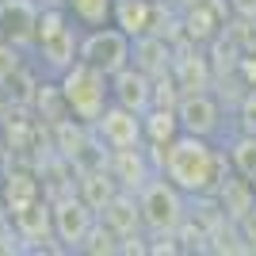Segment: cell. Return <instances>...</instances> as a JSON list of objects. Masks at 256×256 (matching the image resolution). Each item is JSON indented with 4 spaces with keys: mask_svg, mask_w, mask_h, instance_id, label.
I'll return each mask as SVG.
<instances>
[{
    "mask_svg": "<svg viewBox=\"0 0 256 256\" xmlns=\"http://www.w3.org/2000/svg\"><path fill=\"white\" fill-rule=\"evenodd\" d=\"M12 230H16L20 241H31L34 248L46 245V241H54V203L46 195L34 199L31 206H23L20 214H12Z\"/></svg>",
    "mask_w": 256,
    "mask_h": 256,
    "instance_id": "cell-12",
    "label": "cell"
},
{
    "mask_svg": "<svg viewBox=\"0 0 256 256\" xmlns=\"http://www.w3.org/2000/svg\"><path fill=\"white\" fill-rule=\"evenodd\" d=\"M176 118H180L184 134H199V138H218L222 134V107L210 92L195 88V92H180L176 100Z\"/></svg>",
    "mask_w": 256,
    "mask_h": 256,
    "instance_id": "cell-8",
    "label": "cell"
},
{
    "mask_svg": "<svg viewBox=\"0 0 256 256\" xmlns=\"http://www.w3.org/2000/svg\"><path fill=\"white\" fill-rule=\"evenodd\" d=\"M62 0H38V8H58Z\"/></svg>",
    "mask_w": 256,
    "mask_h": 256,
    "instance_id": "cell-22",
    "label": "cell"
},
{
    "mask_svg": "<svg viewBox=\"0 0 256 256\" xmlns=\"http://www.w3.org/2000/svg\"><path fill=\"white\" fill-rule=\"evenodd\" d=\"M230 8H234L241 20H256V0H230Z\"/></svg>",
    "mask_w": 256,
    "mask_h": 256,
    "instance_id": "cell-21",
    "label": "cell"
},
{
    "mask_svg": "<svg viewBox=\"0 0 256 256\" xmlns=\"http://www.w3.org/2000/svg\"><path fill=\"white\" fill-rule=\"evenodd\" d=\"M92 138L100 142V150L107 146L111 150H134V146H146V134H142V115L130 111L122 104H107L104 115L92 122Z\"/></svg>",
    "mask_w": 256,
    "mask_h": 256,
    "instance_id": "cell-7",
    "label": "cell"
},
{
    "mask_svg": "<svg viewBox=\"0 0 256 256\" xmlns=\"http://www.w3.org/2000/svg\"><path fill=\"white\" fill-rule=\"evenodd\" d=\"M118 192H122V188H118V180L111 176V168H104V160H100V164L80 168V188H76V195H80V199H84L96 214L104 210V206L111 203Z\"/></svg>",
    "mask_w": 256,
    "mask_h": 256,
    "instance_id": "cell-15",
    "label": "cell"
},
{
    "mask_svg": "<svg viewBox=\"0 0 256 256\" xmlns=\"http://www.w3.org/2000/svg\"><path fill=\"white\" fill-rule=\"evenodd\" d=\"M58 92H62V100H65V111L92 126V122L104 115V107L111 104V76H107L104 69H96V65H88V62L76 58V62L58 76Z\"/></svg>",
    "mask_w": 256,
    "mask_h": 256,
    "instance_id": "cell-3",
    "label": "cell"
},
{
    "mask_svg": "<svg viewBox=\"0 0 256 256\" xmlns=\"http://www.w3.org/2000/svg\"><path fill=\"white\" fill-rule=\"evenodd\" d=\"M153 16H157V4L153 0H115V27L126 31L130 38H146L153 34Z\"/></svg>",
    "mask_w": 256,
    "mask_h": 256,
    "instance_id": "cell-17",
    "label": "cell"
},
{
    "mask_svg": "<svg viewBox=\"0 0 256 256\" xmlns=\"http://www.w3.org/2000/svg\"><path fill=\"white\" fill-rule=\"evenodd\" d=\"M80 54V27L69 20V12L58 8H42L38 12V27H34V42H31V58L38 76L58 80V76L76 62Z\"/></svg>",
    "mask_w": 256,
    "mask_h": 256,
    "instance_id": "cell-2",
    "label": "cell"
},
{
    "mask_svg": "<svg viewBox=\"0 0 256 256\" xmlns=\"http://www.w3.org/2000/svg\"><path fill=\"white\" fill-rule=\"evenodd\" d=\"M138 206H142V226L153 237H172L188 218V195L172 180H164L160 172L138 192Z\"/></svg>",
    "mask_w": 256,
    "mask_h": 256,
    "instance_id": "cell-4",
    "label": "cell"
},
{
    "mask_svg": "<svg viewBox=\"0 0 256 256\" xmlns=\"http://www.w3.org/2000/svg\"><path fill=\"white\" fill-rule=\"evenodd\" d=\"M100 222L111 226L122 241H138V234L146 230L142 226V206H138V192H118L111 203L100 210Z\"/></svg>",
    "mask_w": 256,
    "mask_h": 256,
    "instance_id": "cell-13",
    "label": "cell"
},
{
    "mask_svg": "<svg viewBox=\"0 0 256 256\" xmlns=\"http://www.w3.org/2000/svg\"><path fill=\"white\" fill-rule=\"evenodd\" d=\"M20 73H27V50L0 42V84H8L12 76H20Z\"/></svg>",
    "mask_w": 256,
    "mask_h": 256,
    "instance_id": "cell-20",
    "label": "cell"
},
{
    "mask_svg": "<svg viewBox=\"0 0 256 256\" xmlns=\"http://www.w3.org/2000/svg\"><path fill=\"white\" fill-rule=\"evenodd\" d=\"M34 199H42V184L38 176L27 168H8L4 180H0V203L8 214H20L23 206H31Z\"/></svg>",
    "mask_w": 256,
    "mask_h": 256,
    "instance_id": "cell-14",
    "label": "cell"
},
{
    "mask_svg": "<svg viewBox=\"0 0 256 256\" xmlns=\"http://www.w3.org/2000/svg\"><path fill=\"white\" fill-rule=\"evenodd\" d=\"M107 168H111V176L118 180L122 192H142L157 176V160H153L150 146H134V150H111Z\"/></svg>",
    "mask_w": 256,
    "mask_h": 256,
    "instance_id": "cell-10",
    "label": "cell"
},
{
    "mask_svg": "<svg viewBox=\"0 0 256 256\" xmlns=\"http://www.w3.org/2000/svg\"><path fill=\"white\" fill-rule=\"evenodd\" d=\"M111 104H122L130 111H138V115L150 111L153 107V76L146 69H138L134 62L126 69L111 73Z\"/></svg>",
    "mask_w": 256,
    "mask_h": 256,
    "instance_id": "cell-11",
    "label": "cell"
},
{
    "mask_svg": "<svg viewBox=\"0 0 256 256\" xmlns=\"http://www.w3.org/2000/svg\"><path fill=\"white\" fill-rule=\"evenodd\" d=\"M38 0H0V42H12L31 54L38 27Z\"/></svg>",
    "mask_w": 256,
    "mask_h": 256,
    "instance_id": "cell-9",
    "label": "cell"
},
{
    "mask_svg": "<svg viewBox=\"0 0 256 256\" xmlns=\"http://www.w3.org/2000/svg\"><path fill=\"white\" fill-rule=\"evenodd\" d=\"M226 157H230V168L237 176L252 180L256 176V134H237L230 146H226Z\"/></svg>",
    "mask_w": 256,
    "mask_h": 256,
    "instance_id": "cell-19",
    "label": "cell"
},
{
    "mask_svg": "<svg viewBox=\"0 0 256 256\" xmlns=\"http://www.w3.org/2000/svg\"><path fill=\"white\" fill-rule=\"evenodd\" d=\"M252 192H256V176H252Z\"/></svg>",
    "mask_w": 256,
    "mask_h": 256,
    "instance_id": "cell-23",
    "label": "cell"
},
{
    "mask_svg": "<svg viewBox=\"0 0 256 256\" xmlns=\"http://www.w3.org/2000/svg\"><path fill=\"white\" fill-rule=\"evenodd\" d=\"M142 134H146V146L153 153H160L168 142L180 138V118H176V107H160L153 104L150 111H142Z\"/></svg>",
    "mask_w": 256,
    "mask_h": 256,
    "instance_id": "cell-16",
    "label": "cell"
},
{
    "mask_svg": "<svg viewBox=\"0 0 256 256\" xmlns=\"http://www.w3.org/2000/svg\"><path fill=\"white\" fill-rule=\"evenodd\" d=\"M153 160H157L160 176L172 180L188 199H206V195H214V192H218V184L234 172L226 150H218L214 138L184 134V130H180V138H176V142H168L160 153H153Z\"/></svg>",
    "mask_w": 256,
    "mask_h": 256,
    "instance_id": "cell-1",
    "label": "cell"
},
{
    "mask_svg": "<svg viewBox=\"0 0 256 256\" xmlns=\"http://www.w3.org/2000/svg\"><path fill=\"white\" fill-rule=\"evenodd\" d=\"M50 203H54V241H58L65 252H80L84 237L92 234V226L100 222V214L76 192H65V195H58V199H50Z\"/></svg>",
    "mask_w": 256,
    "mask_h": 256,
    "instance_id": "cell-6",
    "label": "cell"
},
{
    "mask_svg": "<svg viewBox=\"0 0 256 256\" xmlns=\"http://www.w3.org/2000/svg\"><path fill=\"white\" fill-rule=\"evenodd\" d=\"M62 8L69 12V20H73L80 31L107 27V23L115 20V0H62Z\"/></svg>",
    "mask_w": 256,
    "mask_h": 256,
    "instance_id": "cell-18",
    "label": "cell"
},
{
    "mask_svg": "<svg viewBox=\"0 0 256 256\" xmlns=\"http://www.w3.org/2000/svg\"><path fill=\"white\" fill-rule=\"evenodd\" d=\"M76 58L96 65V69H104L111 76V73H118V69H126L134 62V38L126 31H118L115 23L92 27V31H80V54Z\"/></svg>",
    "mask_w": 256,
    "mask_h": 256,
    "instance_id": "cell-5",
    "label": "cell"
}]
</instances>
